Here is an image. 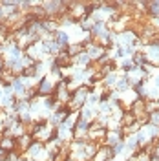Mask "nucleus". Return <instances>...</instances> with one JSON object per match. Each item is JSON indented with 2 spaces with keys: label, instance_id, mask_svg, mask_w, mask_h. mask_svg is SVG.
Listing matches in <instances>:
<instances>
[{
  "label": "nucleus",
  "instance_id": "4",
  "mask_svg": "<svg viewBox=\"0 0 159 161\" xmlns=\"http://www.w3.org/2000/svg\"><path fill=\"white\" fill-rule=\"evenodd\" d=\"M4 68H6V62H4V57H0V73L4 71Z\"/></svg>",
  "mask_w": 159,
  "mask_h": 161
},
{
  "label": "nucleus",
  "instance_id": "3",
  "mask_svg": "<svg viewBox=\"0 0 159 161\" xmlns=\"http://www.w3.org/2000/svg\"><path fill=\"white\" fill-rule=\"evenodd\" d=\"M152 154H154V156L159 159V139L156 141V148H154V152H152Z\"/></svg>",
  "mask_w": 159,
  "mask_h": 161
},
{
  "label": "nucleus",
  "instance_id": "1",
  "mask_svg": "<svg viewBox=\"0 0 159 161\" xmlns=\"http://www.w3.org/2000/svg\"><path fill=\"white\" fill-rule=\"evenodd\" d=\"M145 57H146V62L150 66H159V46H154V44H146L145 48Z\"/></svg>",
  "mask_w": 159,
  "mask_h": 161
},
{
  "label": "nucleus",
  "instance_id": "5",
  "mask_svg": "<svg viewBox=\"0 0 159 161\" xmlns=\"http://www.w3.org/2000/svg\"><path fill=\"white\" fill-rule=\"evenodd\" d=\"M154 84H156V88L159 90V75H156V77H154Z\"/></svg>",
  "mask_w": 159,
  "mask_h": 161
},
{
  "label": "nucleus",
  "instance_id": "2",
  "mask_svg": "<svg viewBox=\"0 0 159 161\" xmlns=\"http://www.w3.org/2000/svg\"><path fill=\"white\" fill-rule=\"evenodd\" d=\"M145 11L150 15V19H156V17H159V2H146Z\"/></svg>",
  "mask_w": 159,
  "mask_h": 161
}]
</instances>
